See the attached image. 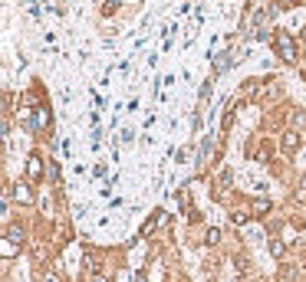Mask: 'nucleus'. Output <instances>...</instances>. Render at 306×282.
<instances>
[{"label": "nucleus", "mask_w": 306, "mask_h": 282, "mask_svg": "<svg viewBox=\"0 0 306 282\" xmlns=\"http://www.w3.org/2000/svg\"><path fill=\"white\" fill-rule=\"evenodd\" d=\"M227 66H231V56H217V63H214V69H217V73H224Z\"/></svg>", "instance_id": "10"}, {"label": "nucleus", "mask_w": 306, "mask_h": 282, "mask_svg": "<svg viewBox=\"0 0 306 282\" xmlns=\"http://www.w3.org/2000/svg\"><path fill=\"white\" fill-rule=\"evenodd\" d=\"M273 46H277V53L283 56V63H293V59H297V46H293V37H290V33L280 30L277 40H273Z\"/></svg>", "instance_id": "1"}, {"label": "nucleus", "mask_w": 306, "mask_h": 282, "mask_svg": "<svg viewBox=\"0 0 306 282\" xmlns=\"http://www.w3.org/2000/svg\"><path fill=\"white\" fill-rule=\"evenodd\" d=\"M27 177H30V181H40V177H43V161H40L37 155L27 161Z\"/></svg>", "instance_id": "2"}, {"label": "nucleus", "mask_w": 306, "mask_h": 282, "mask_svg": "<svg viewBox=\"0 0 306 282\" xmlns=\"http://www.w3.org/2000/svg\"><path fill=\"white\" fill-rule=\"evenodd\" d=\"M283 253H287V246L280 243V240H270V256H277V259H280Z\"/></svg>", "instance_id": "6"}, {"label": "nucleus", "mask_w": 306, "mask_h": 282, "mask_svg": "<svg viewBox=\"0 0 306 282\" xmlns=\"http://www.w3.org/2000/svg\"><path fill=\"white\" fill-rule=\"evenodd\" d=\"M17 197H20L23 203H30V201H33V197H30V191H27V184H17Z\"/></svg>", "instance_id": "8"}, {"label": "nucleus", "mask_w": 306, "mask_h": 282, "mask_svg": "<svg viewBox=\"0 0 306 282\" xmlns=\"http://www.w3.org/2000/svg\"><path fill=\"white\" fill-rule=\"evenodd\" d=\"M47 125H50V115H47V109H37V115H33L30 128H33V131H40V128H47Z\"/></svg>", "instance_id": "3"}, {"label": "nucleus", "mask_w": 306, "mask_h": 282, "mask_svg": "<svg viewBox=\"0 0 306 282\" xmlns=\"http://www.w3.org/2000/svg\"><path fill=\"white\" fill-rule=\"evenodd\" d=\"M20 240H23V230H13V227H10V230H7V243H17V246H20Z\"/></svg>", "instance_id": "7"}, {"label": "nucleus", "mask_w": 306, "mask_h": 282, "mask_svg": "<svg viewBox=\"0 0 306 282\" xmlns=\"http://www.w3.org/2000/svg\"><path fill=\"white\" fill-rule=\"evenodd\" d=\"M283 148H287L290 155L300 148V135H297V131H287V135H283Z\"/></svg>", "instance_id": "4"}, {"label": "nucleus", "mask_w": 306, "mask_h": 282, "mask_svg": "<svg viewBox=\"0 0 306 282\" xmlns=\"http://www.w3.org/2000/svg\"><path fill=\"white\" fill-rule=\"evenodd\" d=\"M231 220H234V223H237V227H244V223H247V213H234Z\"/></svg>", "instance_id": "11"}, {"label": "nucleus", "mask_w": 306, "mask_h": 282, "mask_svg": "<svg viewBox=\"0 0 306 282\" xmlns=\"http://www.w3.org/2000/svg\"><path fill=\"white\" fill-rule=\"evenodd\" d=\"M204 243H207V246H217V243H221V230H217V227H207V233H204Z\"/></svg>", "instance_id": "5"}, {"label": "nucleus", "mask_w": 306, "mask_h": 282, "mask_svg": "<svg viewBox=\"0 0 306 282\" xmlns=\"http://www.w3.org/2000/svg\"><path fill=\"white\" fill-rule=\"evenodd\" d=\"M267 210H270V201H263V197L254 201V213H267Z\"/></svg>", "instance_id": "9"}]
</instances>
